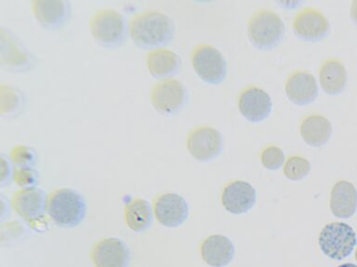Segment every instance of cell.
Masks as SVG:
<instances>
[{
  "label": "cell",
  "instance_id": "cell-1",
  "mask_svg": "<svg viewBox=\"0 0 357 267\" xmlns=\"http://www.w3.org/2000/svg\"><path fill=\"white\" fill-rule=\"evenodd\" d=\"M128 33L134 44L144 49H160L174 38L175 27L167 14L156 10L136 14L128 24Z\"/></svg>",
  "mask_w": 357,
  "mask_h": 267
},
{
  "label": "cell",
  "instance_id": "cell-2",
  "mask_svg": "<svg viewBox=\"0 0 357 267\" xmlns=\"http://www.w3.org/2000/svg\"><path fill=\"white\" fill-rule=\"evenodd\" d=\"M47 213L58 227H75L85 219L86 200L79 192L74 189H56L47 197Z\"/></svg>",
  "mask_w": 357,
  "mask_h": 267
},
{
  "label": "cell",
  "instance_id": "cell-3",
  "mask_svg": "<svg viewBox=\"0 0 357 267\" xmlns=\"http://www.w3.org/2000/svg\"><path fill=\"white\" fill-rule=\"evenodd\" d=\"M89 31L98 44L113 49L124 43L128 27L121 13L111 8H103L92 15Z\"/></svg>",
  "mask_w": 357,
  "mask_h": 267
},
{
  "label": "cell",
  "instance_id": "cell-4",
  "mask_svg": "<svg viewBox=\"0 0 357 267\" xmlns=\"http://www.w3.org/2000/svg\"><path fill=\"white\" fill-rule=\"evenodd\" d=\"M284 33V24L278 14L262 10L254 14L248 24V38L259 49L278 46Z\"/></svg>",
  "mask_w": 357,
  "mask_h": 267
},
{
  "label": "cell",
  "instance_id": "cell-5",
  "mask_svg": "<svg viewBox=\"0 0 357 267\" xmlns=\"http://www.w3.org/2000/svg\"><path fill=\"white\" fill-rule=\"evenodd\" d=\"M318 242L324 254L332 260L340 261L354 252L357 238L356 231L350 225L335 222L323 228Z\"/></svg>",
  "mask_w": 357,
  "mask_h": 267
},
{
  "label": "cell",
  "instance_id": "cell-6",
  "mask_svg": "<svg viewBox=\"0 0 357 267\" xmlns=\"http://www.w3.org/2000/svg\"><path fill=\"white\" fill-rule=\"evenodd\" d=\"M192 66L198 77L209 85H220L227 75V63L222 53L211 44H199L192 50Z\"/></svg>",
  "mask_w": 357,
  "mask_h": 267
},
{
  "label": "cell",
  "instance_id": "cell-7",
  "mask_svg": "<svg viewBox=\"0 0 357 267\" xmlns=\"http://www.w3.org/2000/svg\"><path fill=\"white\" fill-rule=\"evenodd\" d=\"M187 102V90L177 79H162L153 86L151 102L158 113L173 115L183 110Z\"/></svg>",
  "mask_w": 357,
  "mask_h": 267
},
{
  "label": "cell",
  "instance_id": "cell-8",
  "mask_svg": "<svg viewBox=\"0 0 357 267\" xmlns=\"http://www.w3.org/2000/svg\"><path fill=\"white\" fill-rule=\"evenodd\" d=\"M186 147L192 157L198 161L214 160L222 150V134L213 127H195L187 136Z\"/></svg>",
  "mask_w": 357,
  "mask_h": 267
},
{
  "label": "cell",
  "instance_id": "cell-9",
  "mask_svg": "<svg viewBox=\"0 0 357 267\" xmlns=\"http://www.w3.org/2000/svg\"><path fill=\"white\" fill-rule=\"evenodd\" d=\"M153 211L159 224L169 228L181 227L189 216L188 202L176 193H165L156 197Z\"/></svg>",
  "mask_w": 357,
  "mask_h": 267
},
{
  "label": "cell",
  "instance_id": "cell-10",
  "mask_svg": "<svg viewBox=\"0 0 357 267\" xmlns=\"http://www.w3.org/2000/svg\"><path fill=\"white\" fill-rule=\"evenodd\" d=\"M91 258L95 267H128L131 254L127 244L116 238H102L92 248Z\"/></svg>",
  "mask_w": 357,
  "mask_h": 267
},
{
  "label": "cell",
  "instance_id": "cell-11",
  "mask_svg": "<svg viewBox=\"0 0 357 267\" xmlns=\"http://www.w3.org/2000/svg\"><path fill=\"white\" fill-rule=\"evenodd\" d=\"M47 202V197L41 189L21 188L13 194L11 207L24 221L33 222L43 218Z\"/></svg>",
  "mask_w": 357,
  "mask_h": 267
},
{
  "label": "cell",
  "instance_id": "cell-12",
  "mask_svg": "<svg viewBox=\"0 0 357 267\" xmlns=\"http://www.w3.org/2000/svg\"><path fill=\"white\" fill-rule=\"evenodd\" d=\"M71 4L66 0H33L32 11L36 22L47 30L63 27L71 17Z\"/></svg>",
  "mask_w": 357,
  "mask_h": 267
},
{
  "label": "cell",
  "instance_id": "cell-13",
  "mask_svg": "<svg viewBox=\"0 0 357 267\" xmlns=\"http://www.w3.org/2000/svg\"><path fill=\"white\" fill-rule=\"evenodd\" d=\"M238 108L243 117L251 122H261L272 113V99L264 89L251 86L240 94Z\"/></svg>",
  "mask_w": 357,
  "mask_h": 267
},
{
  "label": "cell",
  "instance_id": "cell-14",
  "mask_svg": "<svg viewBox=\"0 0 357 267\" xmlns=\"http://www.w3.org/2000/svg\"><path fill=\"white\" fill-rule=\"evenodd\" d=\"M257 193L251 184L245 181H234L223 189L222 204L229 213H247L255 205Z\"/></svg>",
  "mask_w": 357,
  "mask_h": 267
},
{
  "label": "cell",
  "instance_id": "cell-15",
  "mask_svg": "<svg viewBox=\"0 0 357 267\" xmlns=\"http://www.w3.org/2000/svg\"><path fill=\"white\" fill-rule=\"evenodd\" d=\"M293 29L296 35L303 40L319 41L328 35L331 26L321 11L310 8L296 15Z\"/></svg>",
  "mask_w": 357,
  "mask_h": 267
},
{
  "label": "cell",
  "instance_id": "cell-16",
  "mask_svg": "<svg viewBox=\"0 0 357 267\" xmlns=\"http://www.w3.org/2000/svg\"><path fill=\"white\" fill-rule=\"evenodd\" d=\"M1 65L10 71L24 72L33 64L32 55L10 32L1 28Z\"/></svg>",
  "mask_w": 357,
  "mask_h": 267
},
{
  "label": "cell",
  "instance_id": "cell-17",
  "mask_svg": "<svg viewBox=\"0 0 357 267\" xmlns=\"http://www.w3.org/2000/svg\"><path fill=\"white\" fill-rule=\"evenodd\" d=\"M286 94L290 102L298 106H306L318 97V86L314 75L307 72H293L286 83Z\"/></svg>",
  "mask_w": 357,
  "mask_h": 267
},
{
  "label": "cell",
  "instance_id": "cell-18",
  "mask_svg": "<svg viewBox=\"0 0 357 267\" xmlns=\"http://www.w3.org/2000/svg\"><path fill=\"white\" fill-rule=\"evenodd\" d=\"M236 249L227 236L212 235L201 245V255L204 261L212 267H225L233 261Z\"/></svg>",
  "mask_w": 357,
  "mask_h": 267
},
{
  "label": "cell",
  "instance_id": "cell-19",
  "mask_svg": "<svg viewBox=\"0 0 357 267\" xmlns=\"http://www.w3.org/2000/svg\"><path fill=\"white\" fill-rule=\"evenodd\" d=\"M357 208V191L348 181H337L331 189V210L337 218L348 219L354 216Z\"/></svg>",
  "mask_w": 357,
  "mask_h": 267
},
{
  "label": "cell",
  "instance_id": "cell-20",
  "mask_svg": "<svg viewBox=\"0 0 357 267\" xmlns=\"http://www.w3.org/2000/svg\"><path fill=\"white\" fill-rule=\"evenodd\" d=\"M146 67L153 77L167 79L177 74L181 60L175 52L160 47L147 53Z\"/></svg>",
  "mask_w": 357,
  "mask_h": 267
},
{
  "label": "cell",
  "instance_id": "cell-21",
  "mask_svg": "<svg viewBox=\"0 0 357 267\" xmlns=\"http://www.w3.org/2000/svg\"><path fill=\"white\" fill-rule=\"evenodd\" d=\"M321 88L326 94L337 96L344 91L347 83V71L339 60H326L319 71Z\"/></svg>",
  "mask_w": 357,
  "mask_h": 267
},
{
  "label": "cell",
  "instance_id": "cell-22",
  "mask_svg": "<svg viewBox=\"0 0 357 267\" xmlns=\"http://www.w3.org/2000/svg\"><path fill=\"white\" fill-rule=\"evenodd\" d=\"M153 216L150 203L142 197L131 200L125 206V222L133 232L142 233L149 229L153 224Z\"/></svg>",
  "mask_w": 357,
  "mask_h": 267
},
{
  "label": "cell",
  "instance_id": "cell-23",
  "mask_svg": "<svg viewBox=\"0 0 357 267\" xmlns=\"http://www.w3.org/2000/svg\"><path fill=\"white\" fill-rule=\"evenodd\" d=\"M332 135V125L323 115L306 117L301 124V136L305 143L312 147H321L328 143Z\"/></svg>",
  "mask_w": 357,
  "mask_h": 267
},
{
  "label": "cell",
  "instance_id": "cell-24",
  "mask_svg": "<svg viewBox=\"0 0 357 267\" xmlns=\"http://www.w3.org/2000/svg\"><path fill=\"white\" fill-rule=\"evenodd\" d=\"M25 105L24 94L18 88L0 86V113L2 116H14L21 113Z\"/></svg>",
  "mask_w": 357,
  "mask_h": 267
},
{
  "label": "cell",
  "instance_id": "cell-25",
  "mask_svg": "<svg viewBox=\"0 0 357 267\" xmlns=\"http://www.w3.org/2000/svg\"><path fill=\"white\" fill-rule=\"evenodd\" d=\"M311 171V163L305 158L294 156L284 163V175L289 180L300 181L305 178Z\"/></svg>",
  "mask_w": 357,
  "mask_h": 267
},
{
  "label": "cell",
  "instance_id": "cell-26",
  "mask_svg": "<svg viewBox=\"0 0 357 267\" xmlns=\"http://www.w3.org/2000/svg\"><path fill=\"white\" fill-rule=\"evenodd\" d=\"M36 153L32 147L17 145L10 153V159L16 167H33L36 163Z\"/></svg>",
  "mask_w": 357,
  "mask_h": 267
},
{
  "label": "cell",
  "instance_id": "cell-27",
  "mask_svg": "<svg viewBox=\"0 0 357 267\" xmlns=\"http://www.w3.org/2000/svg\"><path fill=\"white\" fill-rule=\"evenodd\" d=\"M262 165L271 171L280 169L284 163V154L280 147L275 146L267 147L261 152Z\"/></svg>",
  "mask_w": 357,
  "mask_h": 267
},
{
  "label": "cell",
  "instance_id": "cell-28",
  "mask_svg": "<svg viewBox=\"0 0 357 267\" xmlns=\"http://www.w3.org/2000/svg\"><path fill=\"white\" fill-rule=\"evenodd\" d=\"M13 181L22 188H36L38 183V175L33 167H16Z\"/></svg>",
  "mask_w": 357,
  "mask_h": 267
},
{
  "label": "cell",
  "instance_id": "cell-29",
  "mask_svg": "<svg viewBox=\"0 0 357 267\" xmlns=\"http://www.w3.org/2000/svg\"><path fill=\"white\" fill-rule=\"evenodd\" d=\"M13 163L10 159L6 157V155L1 154L0 157V185L1 188L10 185L13 180L14 170Z\"/></svg>",
  "mask_w": 357,
  "mask_h": 267
},
{
  "label": "cell",
  "instance_id": "cell-30",
  "mask_svg": "<svg viewBox=\"0 0 357 267\" xmlns=\"http://www.w3.org/2000/svg\"><path fill=\"white\" fill-rule=\"evenodd\" d=\"M10 213V210H8V202H6V200L4 197H1V220H4L5 217Z\"/></svg>",
  "mask_w": 357,
  "mask_h": 267
},
{
  "label": "cell",
  "instance_id": "cell-31",
  "mask_svg": "<svg viewBox=\"0 0 357 267\" xmlns=\"http://www.w3.org/2000/svg\"><path fill=\"white\" fill-rule=\"evenodd\" d=\"M351 17L353 21L357 24V0L353 1L351 6Z\"/></svg>",
  "mask_w": 357,
  "mask_h": 267
},
{
  "label": "cell",
  "instance_id": "cell-32",
  "mask_svg": "<svg viewBox=\"0 0 357 267\" xmlns=\"http://www.w3.org/2000/svg\"><path fill=\"white\" fill-rule=\"evenodd\" d=\"M337 267H357V266H356V264H344Z\"/></svg>",
  "mask_w": 357,
  "mask_h": 267
},
{
  "label": "cell",
  "instance_id": "cell-33",
  "mask_svg": "<svg viewBox=\"0 0 357 267\" xmlns=\"http://www.w3.org/2000/svg\"><path fill=\"white\" fill-rule=\"evenodd\" d=\"M356 261H357V250H356Z\"/></svg>",
  "mask_w": 357,
  "mask_h": 267
}]
</instances>
